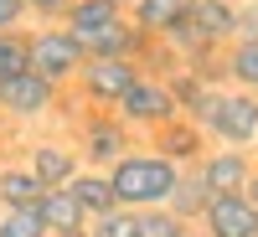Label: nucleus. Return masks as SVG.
I'll return each instance as SVG.
<instances>
[{"mask_svg": "<svg viewBox=\"0 0 258 237\" xmlns=\"http://www.w3.org/2000/svg\"><path fill=\"white\" fill-rule=\"evenodd\" d=\"M197 170V181L207 186V196H238L248 191V176H253V155L248 149H207V155L191 165Z\"/></svg>", "mask_w": 258, "mask_h": 237, "instance_id": "nucleus-7", "label": "nucleus"}, {"mask_svg": "<svg viewBox=\"0 0 258 237\" xmlns=\"http://www.w3.org/2000/svg\"><path fill=\"white\" fill-rule=\"evenodd\" d=\"M36 217L47 222V232H83V227H88V217H83V206L73 201V191H68V186L47 191V196L36 201Z\"/></svg>", "mask_w": 258, "mask_h": 237, "instance_id": "nucleus-16", "label": "nucleus"}, {"mask_svg": "<svg viewBox=\"0 0 258 237\" xmlns=\"http://www.w3.org/2000/svg\"><path fill=\"white\" fill-rule=\"evenodd\" d=\"M150 41H155V36H145L129 16H119L114 26H103V31H93V36H83L78 47H83V57H129V62H140Z\"/></svg>", "mask_w": 258, "mask_h": 237, "instance_id": "nucleus-10", "label": "nucleus"}, {"mask_svg": "<svg viewBox=\"0 0 258 237\" xmlns=\"http://www.w3.org/2000/svg\"><path fill=\"white\" fill-rule=\"evenodd\" d=\"M186 222L176 217L170 206H150V211H135V237H181Z\"/></svg>", "mask_w": 258, "mask_h": 237, "instance_id": "nucleus-20", "label": "nucleus"}, {"mask_svg": "<svg viewBox=\"0 0 258 237\" xmlns=\"http://www.w3.org/2000/svg\"><path fill=\"white\" fill-rule=\"evenodd\" d=\"M129 129H165V124H176L181 119V103H176V93H170V83L165 77H150V72H140V83L129 88L124 98H119V109H114Z\"/></svg>", "mask_w": 258, "mask_h": 237, "instance_id": "nucleus-4", "label": "nucleus"}, {"mask_svg": "<svg viewBox=\"0 0 258 237\" xmlns=\"http://www.w3.org/2000/svg\"><path fill=\"white\" fill-rule=\"evenodd\" d=\"M68 6H73V0H21V11L36 16V21H62V16H68Z\"/></svg>", "mask_w": 258, "mask_h": 237, "instance_id": "nucleus-24", "label": "nucleus"}, {"mask_svg": "<svg viewBox=\"0 0 258 237\" xmlns=\"http://www.w3.org/2000/svg\"><path fill=\"white\" fill-rule=\"evenodd\" d=\"M191 11V0H135L129 6V21L145 31V36H165L170 26H181Z\"/></svg>", "mask_w": 258, "mask_h": 237, "instance_id": "nucleus-15", "label": "nucleus"}, {"mask_svg": "<svg viewBox=\"0 0 258 237\" xmlns=\"http://www.w3.org/2000/svg\"><path fill=\"white\" fill-rule=\"evenodd\" d=\"M47 196V186H41L26 165H6L0 170V211H21V206H36Z\"/></svg>", "mask_w": 258, "mask_h": 237, "instance_id": "nucleus-17", "label": "nucleus"}, {"mask_svg": "<svg viewBox=\"0 0 258 237\" xmlns=\"http://www.w3.org/2000/svg\"><path fill=\"white\" fill-rule=\"evenodd\" d=\"M21 16H26V11H21V0H0V31H11Z\"/></svg>", "mask_w": 258, "mask_h": 237, "instance_id": "nucleus-26", "label": "nucleus"}, {"mask_svg": "<svg viewBox=\"0 0 258 237\" xmlns=\"http://www.w3.org/2000/svg\"><path fill=\"white\" fill-rule=\"evenodd\" d=\"M212 144L222 149H248L258 144V93H243V88H217L207 119L197 124Z\"/></svg>", "mask_w": 258, "mask_h": 237, "instance_id": "nucleus-2", "label": "nucleus"}, {"mask_svg": "<svg viewBox=\"0 0 258 237\" xmlns=\"http://www.w3.org/2000/svg\"><path fill=\"white\" fill-rule=\"evenodd\" d=\"M202 237H258V206L243 196H212L202 211Z\"/></svg>", "mask_w": 258, "mask_h": 237, "instance_id": "nucleus-9", "label": "nucleus"}, {"mask_svg": "<svg viewBox=\"0 0 258 237\" xmlns=\"http://www.w3.org/2000/svg\"><path fill=\"white\" fill-rule=\"evenodd\" d=\"M0 237H47V222L36 217V206L0 211Z\"/></svg>", "mask_w": 258, "mask_h": 237, "instance_id": "nucleus-22", "label": "nucleus"}, {"mask_svg": "<svg viewBox=\"0 0 258 237\" xmlns=\"http://www.w3.org/2000/svg\"><path fill=\"white\" fill-rule=\"evenodd\" d=\"M135 139H129V124L119 114H93L83 124V139H78V155L88 160V170H109L114 160H124Z\"/></svg>", "mask_w": 258, "mask_h": 237, "instance_id": "nucleus-6", "label": "nucleus"}, {"mask_svg": "<svg viewBox=\"0 0 258 237\" xmlns=\"http://www.w3.org/2000/svg\"><path fill=\"white\" fill-rule=\"evenodd\" d=\"M207 201H212V196H207V186L197 181V170L186 165V170H181V186L170 191V201H165V206H170V211H176V217H181V222L191 227V222H202V211H207Z\"/></svg>", "mask_w": 258, "mask_h": 237, "instance_id": "nucleus-19", "label": "nucleus"}, {"mask_svg": "<svg viewBox=\"0 0 258 237\" xmlns=\"http://www.w3.org/2000/svg\"><path fill=\"white\" fill-rule=\"evenodd\" d=\"M47 237H88V232H47Z\"/></svg>", "mask_w": 258, "mask_h": 237, "instance_id": "nucleus-28", "label": "nucleus"}, {"mask_svg": "<svg viewBox=\"0 0 258 237\" xmlns=\"http://www.w3.org/2000/svg\"><path fill=\"white\" fill-rule=\"evenodd\" d=\"M26 72V36L21 31H0V83Z\"/></svg>", "mask_w": 258, "mask_h": 237, "instance_id": "nucleus-23", "label": "nucleus"}, {"mask_svg": "<svg viewBox=\"0 0 258 237\" xmlns=\"http://www.w3.org/2000/svg\"><path fill=\"white\" fill-rule=\"evenodd\" d=\"M238 41H258V0H238Z\"/></svg>", "mask_w": 258, "mask_h": 237, "instance_id": "nucleus-25", "label": "nucleus"}, {"mask_svg": "<svg viewBox=\"0 0 258 237\" xmlns=\"http://www.w3.org/2000/svg\"><path fill=\"white\" fill-rule=\"evenodd\" d=\"M83 47H78V36L68 26H41V31H26V67L41 72L47 83H78L83 72Z\"/></svg>", "mask_w": 258, "mask_h": 237, "instance_id": "nucleus-3", "label": "nucleus"}, {"mask_svg": "<svg viewBox=\"0 0 258 237\" xmlns=\"http://www.w3.org/2000/svg\"><path fill=\"white\" fill-rule=\"evenodd\" d=\"M207 134H202V129L197 124H191V119H176V124H165V129H155V155H165V160H176L181 170L191 165V160H202L207 155Z\"/></svg>", "mask_w": 258, "mask_h": 237, "instance_id": "nucleus-12", "label": "nucleus"}, {"mask_svg": "<svg viewBox=\"0 0 258 237\" xmlns=\"http://www.w3.org/2000/svg\"><path fill=\"white\" fill-rule=\"evenodd\" d=\"M222 77L243 93H258V41H232L222 57Z\"/></svg>", "mask_w": 258, "mask_h": 237, "instance_id": "nucleus-18", "label": "nucleus"}, {"mask_svg": "<svg viewBox=\"0 0 258 237\" xmlns=\"http://www.w3.org/2000/svg\"><path fill=\"white\" fill-rule=\"evenodd\" d=\"M26 170L47 186V191H57V186H68L78 170H83V155L73 144H52V139H41V144H31V160H26Z\"/></svg>", "mask_w": 258, "mask_h": 237, "instance_id": "nucleus-11", "label": "nucleus"}, {"mask_svg": "<svg viewBox=\"0 0 258 237\" xmlns=\"http://www.w3.org/2000/svg\"><path fill=\"white\" fill-rule=\"evenodd\" d=\"M140 62H129V57H88L83 62V72H78V88L88 103H103V109H119V98L140 83Z\"/></svg>", "mask_w": 258, "mask_h": 237, "instance_id": "nucleus-5", "label": "nucleus"}, {"mask_svg": "<svg viewBox=\"0 0 258 237\" xmlns=\"http://www.w3.org/2000/svg\"><path fill=\"white\" fill-rule=\"evenodd\" d=\"M181 237H202V232H191V227H186V232H181Z\"/></svg>", "mask_w": 258, "mask_h": 237, "instance_id": "nucleus-29", "label": "nucleus"}, {"mask_svg": "<svg viewBox=\"0 0 258 237\" xmlns=\"http://www.w3.org/2000/svg\"><path fill=\"white\" fill-rule=\"evenodd\" d=\"M0 109H6L11 119H41L57 109V83H47L41 72H16L0 83Z\"/></svg>", "mask_w": 258, "mask_h": 237, "instance_id": "nucleus-8", "label": "nucleus"}, {"mask_svg": "<svg viewBox=\"0 0 258 237\" xmlns=\"http://www.w3.org/2000/svg\"><path fill=\"white\" fill-rule=\"evenodd\" d=\"M109 186H114L119 206L150 211V206H165L170 191L181 186V165L165 160V155H155V149H129L124 160L109 165Z\"/></svg>", "mask_w": 258, "mask_h": 237, "instance_id": "nucleus-1", "label": "nucleus"}, {"mask_svg": "<svg viewBox=\"0 0 258 237\" xmlns=\"http://www.w3.org/2000/svg\"><path fill=\"white\" fill-rule=\"evenodd\" d=\"M83 232H88V237H135V211L114 206V211H103V217H88Z\"/></svg>", "mask_w": 258, "mask_h": 237, "instance_id": "nucleus-21", "label": "nucleus"}, {"mask_svg": "<svg viewBox=\"0 0 258 237\" xmlns=\"http://www.w3.org/2000/svg\"><path fill=\"white\" fill-rule=\"evenodd\" d=\"M119 16H129L119 0H73L68 16H62V26L83 41V36H93V31H103V26H114Z\"/></svg>", "mask_w": 258, "mask_h": 237, "instance_id": "nucleus-14", "label": "nucleus"}, {"mask_svg": "<svg viewBox=\"0 0 258 237\" xmlns=\"http://www.w3.org/2000/svg\"><path fill=\"white\" fill-rule=\"evenodd\" d=\"M243 196H248V201L258 206V165H253V176H248V191H243Z\"/></svg>", "mask_w": 258, "mask_h": 237, "instance_id": "nucleus-27", "label": "nucleus"}, {"mask_svg": "<svg viewBox=\"0 0 258 237\" xmlns=\"http://www.w3.org/2000/svg\"><path fill=\"white\" fill-rule=\"evenodd\" d=\"M68 191H73V201L83 206V217H103V211L119 206L114 186H109V170H78V176L68 181Z\"/></svg>", "mask_w": 258, "mask_h": 237, "instance_id": "nucleus-13", "label": "nucleus"}]
</instances>
